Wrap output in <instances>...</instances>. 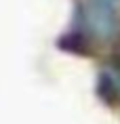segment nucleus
Wrapping results in <instances>:
<instances>
[{
	"instance_id": "obj_1",
	"label": "nucleus",
	"mask_w": 120,
	"mask_h": 124,
	"mask_svg": "<svg viewBox=\"0 0 120 124\" xmlns=\"http://www.w3.org/2000/svg\"><path fill=\"white\" fill-rule=\"evenodd\" d=\"M82 23L95 38H112L120 23V0H84Z\"/></svg>"
},
{
	"instance_id": "obj_2",
	"label": "nucleus",
	"mask_w": 120,
	"mask_h": 124,
	"mask_svg": "<svg viewBox=\"0 0 120 124\" xmlns=\"http://www.w3.org/2000/svg\"><path fill=\"white\" fill-rule=\"evenodd\" d=\"M99 95L110 103H120V67H105L97 82Z\"/></svg>"
},
{
	"instance_id": "obj_3",
	"label": "nucleus",
	"mask_w": 120,
	"mask_h": 124,
	"mask_svg": "<svg viewBox=\"0 0 120 124\" xmlns=\"http://www.w3.org/2000/svg\"><path fill=\"white\" fill-rule=\"evenodd\" d=\"M118 67H120V48H118Z\"/></svg>"
}]
</instances>
